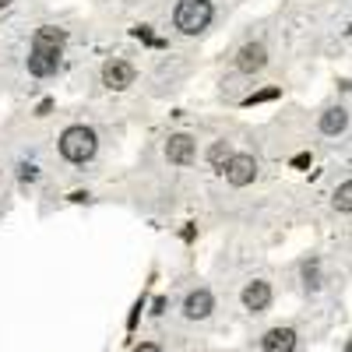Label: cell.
<instances>
[{"label":"cell","instance_id":"cell-1","mask_svg":"<svg viewBox=\"0 0 352 352\" xmlns=\"http://www.w3.org/2000/svg\"><path fill=\"white\" fill-rule=\"evenodd\" d=\"M60 50H64V32L60 28H39L32 53H28V71L36 78H50L60 67Z\"/></svg>","mask_w":352,"mask_h":352},{"label":"cell","instance_id":"cell-2","mask_svg":"<svg viewBox=\"0 0 352 352\" xmlns=\"http://www.w3.org/2000/svg\"><path fill=\"white\" fill-rule=\"evenodd\" d=\"M173 21H176V28H180L184 36H197L212 21V4H208V0H180Z\"/></svg>","mask_w":352,"mask_h":352},{"label":"cell","instance_id":"cell-3","mask_svg":"<svg viewBox=\"0 0 352 352\" xmlns=\"http://www.w3.org/2000/svg\"><path fill=\"white\" fill-rule=\"evenodd\" d=\"M60 155L71 162H88L96 155V131L92 127H67L60 134Z\"/></svg>","mask_w":352,"mask_h":352},{"label":"cell","instance_id":"cell-4","mask_svg":"<svg viewBox=\"0 0 352 352\" xmlns=\"http://www.w3.org/2000/svg\"><path fill=\"white\" fill-rule=\"evenodd\" d=\"M254 176H257V162H254V155H232L229 162H226V180L232 184V187H247V184H254Z\"/></svg>","mask_w":352,"mask_h":352},{"label":"cell","instance_id":"cell-5","mask_svg":"<svg viewBox=\"0 0 352 352\" xmlns=\"http://www.w3.org/2000/svg\"><path fill=\"white\" fill-rule=\"evenodd\" d=\"M102 81L120 92V88H127V85L134 81V67H131L127 60H109V64L102 67Z\"/></svg>","mask_w":352,"mask_h":352},{"label":"cell","instance_id":"cell-6","mask_svg":"<svg viewBox=\"0 0 352 352\" xmlns=\"http://www.w3.org/2000/svg\"><path fill=\"white\" fill-rule=\"evenodd\" d=\"M212 307H215V300H212V292H208V289H194L190 296L184 300V314H187L190 320L208 317V314H212Z\"/></svg>","mask_w":352,"mask_h":352},{"label":"cell","instance_id":"cell-7","mask_svg":"<svg viewBox=\"0 0 352 352\" xmlns=\"http://www.w3.org/2000/svg\"><path fill=\"white\" fill-rule=\"evenodd\" d=\"M166 155H169L173 166H187V162L194 159V138H190V134H176V138H169Z\"/></svg>","mask_w":352,"mask_h":352},{"label":"cell","instance_id":"cell-8","mask_svg":"<svg viewBox=\"0 0 352 352\" xmlns=\"http://www.w3.org/2000/svg\"><path fill=\"white\" fill-rule=\"evenodd\" d=\"M268 303H272V285L268 282H250L243 289V307L247 310L261 314V310H268Z\"/></svg>","mask_w":352,"mask_h":352},{"label":"cell","instance_id":"cell-9","mask_svg":"<svg viewBox=\"0 0 352 352\" xmlns=\"http://www.w3.org/2000/svg\"><path fill=\"white\" fill-rule=\"evenodd\" d=\"M264 60H268V53H264V46H261V43H247V46L236 53V67H240V71H247V74L261 71V67H264Z\"/></svg>","mask_w":352,"mask_h":352},{"label":"cell","instance_id":"cell-10","mask_svg":"<svg viewBox=\"0 0 352 352\" xmlns=\"http://www.w3.org/2000/svg\"><path fill=\"white\" fill-rule=\"evenodd\" d=\"M261 345H264V352H292L296 349V331L292 328H272Z\"/></svg>","mask_w":352,"mask_h":352},{"label":"cell","instance_id":"cell-11","mask_svg":"<svg viewBox=\"0 0 352 352\" xmlns=\"http://www.w3.org/2000/svg\"><path fill=\"white\" fill-rule=\"evenodd\" d=\"M345 124H349L345 109H328L324 116H320V131H324V134H342Z\"/></svg>","mask_w":352,"mask_h":352},{"label":"cell","instance_id":"cell-12","mask_svg":"<svg viewBox=\"0 0 352 352\" xmlns=\"http://www.w3.org/2000/svg\"><path fill=\"white\" fill-rule=\"evenodd\" d=\"M229 159H232V152H229L226 141H215L212 148H208V162H212V166H226Z\"/></svg>","mask_w":352,"mask_h":352},{"label":"cell","instance_id":"cell-13","mask_svg":"<svg viewBox=\"0 0 352 352\" xmlns=\"http://www.w3.org/2000/svg\"><path fill=\"white\" fill-rule=\"evenodd\" d=\"M335 208H338V212H352V180L335 190Z\"/></svg>","mask_w":352,"mask_h":352},{"label":"cell","instance_id":"cell-14","mask_svg":"<svg viewBox=\"0 0 352 352\" xmlns=\"http://www.w3.org/2000/svg\"><path fill=\"white\" fill-rule=\"evenodd\" d=\"M268 99H278V88H264V92L250 96V99H247V106H254V102H268Z\"/></svg>","mask_w":352,"mask_h":352},{"label":"cell","instance_id":"cell-15","mask_svg":"<svg viewBox=\"0 0 352 352\" xmlns=\"http://www.w3.org/2000/svg\"><path fill=\"white\" fill-rule=\"evenodd\" d=\"M134 352H159V345H152V342H141Z\"/></svg>","mask_w":352,"mask_h":352},{"label":"cell","instance_id":"cell-16","mask_svg":"<svg viewBox=\"0 0 352 352\" xmlns=\"http://www.w3.org/2000/svg\"><path fill=\"white\" fill-rule=\"evenodd\" d=\"M8 4H11V0H0V8H8Z\"/></svg>","mask_w":352,"mask_h":352},{"label":"cell","instance_id":"cell-17","mask_svg":"<svg viewBox=\"0 0 352 352\" xmlns=\"http://www.w3.org/2000/svg\"><path fill=\"white\" fill-rule=\"evenodd\" d=\"M345 352H352V342H349V349H345Z\"/></svg>","mask_w":352,"mask_h":352}]
</instances>
